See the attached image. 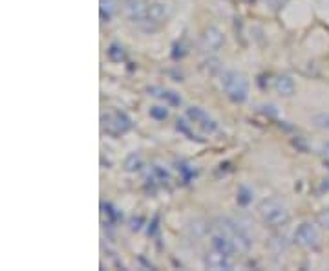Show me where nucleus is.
Here are the masks:
<instances>
[{
  "label": "nucleus",
  "mask_w": 329,
  "mask_h": 271,
  "mask_svg": "<svg viewBox=\"0 0 329 271\" xmlns=\"http://www.w3.org/2000/svg\"><path fill=\"white\" fill-rule=\"evenodd\" d=\"M178 130L188 139L203 141V136H212L218 132V123L200 107L186 108L181 119H178Z\"/></svg>",
  "instance_id": "obj_1"
},
{
  "label": "nucleus",
  "mask_w": 329,
  "mask_h": 271,
  "mask_svg": "<svg viewBox=\"0 0 329 271\" xmlns=\"http://www.w3.org/2000/svg\"><path fill=\"white\" fill-rule=\"evenodd\" d=\"M218 229H222L223 233L227 234L228 238L232 240L236 249L245 253L252 247V234H250L249 227L240 220H232V218H223L222 225H218Z\"/></svg>",
  "instance_id": "obj_2"
},
{
  "label": "nucleus",
  "mask_w": 329,
  "mask_h": 271,
  "mask_svg": "<svg viewBox=\"0 0 329 271\" xmlns=\"http://www.w3.org/2000/svg\"><path fill=\"white\" fill-rule=\"evenodd\" d=\"M222 86L228 99H232L234 103H244L249 97V83L245 79V75L236 72V70L223 72Z\"/></svg>",
  "instance_id": "obj_3"
},
{
  "label": "nucleus",
  "mask_w": 329,
  "mask_h": 271,
  "mask_svg": "<svg viewBox=\"0 0 329 271\" xmlns=\"http://www.w3.org/2000/svg\"><path fill=\"white\" fill-rule=\"evenodd\" d=\"M260 214L264 218V222L271 227H284L289 222V209L286 207V203L280 202L278 198H269L266 202H262Z\"/></svg>",
  "instance_id": "obj_4"
},
{
  "label": "nucleus",
  "mask_w": 329,
  "mask_h": 271,
  "mask_svg": "<svg viewBox=\"0 0 329 271\" xmlns=\"http://www.w3.org/2000/svg\"><path fill=\"white\" fill-rule=\"evenodd\" d=\"M132 119L121 110H114L108 112L102 116V128L104 132L110 134V136H121V134H126L130 128H132Z\"/></svg>",
  "instance_id": "obj_5"
},
{
  "label": "nucleus",
  "mask_w": 329,
  "mask_h": 271,
  "mask_svg": "<svg viewBox=\"0 0 329 271\" xmlns=\"http://www.w3.org/2000/svg\"><path fill=\"white\" fill-rule=\"evenodd\" d=\"M294 242L304 249H314L320 244V233L318 227L311 222L302 223L300 227L294 231Z\"/></svg>",
  "instance_id": "obj_6"
},
{
  "label": "nucleus",
  "mask_w": 329,
  "mask_h": 271,
  "mask_svg": "<svg viewBox=\"0 0 329 271\" xmlns=\"http://www.w3.org/2000/svg\"><path fill=\"white\" fill-rule=\"evenodd\" d=\"M148 10H150V6L146 0H126L124 6H122V13H124L134 24L148 22Z\"/></svg>",
  "instance_id": "obj_7"
},
{
  "label": "nucleus",
  "mask_w": 329,
  "mask_h": 271,
  "mask_svg": "<svg viewBox=\"0 0 329 271\" xmlns=\"http://www.w3.org/2000/svg\"><path fill=\"white\" fill-rule=\"evenodd\" d=\"M223 43H225V37H223V33L220 28L210 26L205 30V33H203V37H202V48L205 50V52H218L223 46Z\"/></svg>",
  "instance_id": "obj_8"
},
{
  "label": "nucleus",
  "mask_w": 329,
  "mask_h": 271,
  "mask_svg": "<svg viewBox=\"0 0 329 271\" xmlns=\"http://www.w3.org/2000/svg\"><path fill=\"white\" fill-rule=\"evenodd\" d=\"M207 269H232V255H225L222 251L212 249L205 255Z\"/></svg>",
  "instance_id": "obj_9"
},
{
  "label": "nucleus",
  "mask_w": 329,
  "mask_h": 271,
  "mask_svg": "<svg viewBox=\"0 0 329 271\" xmlns=\"http://www.w3.org/2000/svg\"><path fill=\"white\" fill-rule=\"evenodd\" d=\"M210 244H212V249L222 251V253H225V255H232V253H236V251H238V249H236V245H234V242L228 238L227 234L223 233L222 229H218L216 233H212Z\"/></svg>",
  "instance_id": "obj_10"
},
{
  "label": "nucleus",
  "mask_w": 329,
  "mask_h": 271,
  "mask_svg": "<svg viewBox=\"0 0 329 271\" xmlns=\"http://www.w3.org/2000/svg\"><path fill=\"white\" fill-rule=\"evenodd\" d=\"M170 17V6L164 4V2H154L150 4L148 10V22L152 24H161Z\"/></svg>",
  "instance_id": "obj_11"
},
{
  "label": "nucleus",
  "mask_w": 329,
  "mask_h": 271,
  "mask_svg": "<svg viewBox=\"0 0 329 271\" xmlns=\"http://www.w3.org/2000/svg\"><path fill=\"white\" fill-rule=\"evenodd\" d=\"M148 94L154 97H160L163 99L168 107H180L181 105V97L176 94V92H170V90H164V88H160V86H152L148 88Z\"/></svg>",
  "instance_id": "obj_12"
},
{
  "label": "nucleus",
  "mask_w": 329,
  "mask_h": 271,
  "mask_svg": "<svg viewBox=\"0 0 329 271\" xmlns=\"http://www.w3.org/2000/svg\"><path fill=\"white\" fill-rule=\"evenodd\" d=\"M274 86H276V92H278L280 96H284V97L292 96L294 90H296V85H294V81H292L289 75H280V77L276 79Z\"/></svg>",
  "instance_id": "obj_13"
},
{
  "label": "nucleus",
  "mask_w": 329,
  "mask_h": 271,
  "mask_svg": "<svg viewBox=\"0 0 329 271\" xmlns=\"http://www.w3.org/2000/svg\"><path fill=\"white\" fill-rule=\"evenodd\" d=\"M141 167H144V160H143V156L139 154V152H132V154L124 160V169H126L128 172L141 170Z\"/></svg>",
  "instance_id": "obj_14"
},
{
  "label": "nucleus",
  "mask_w": 329,
  "mask_h": 271,
  "mask_svg": "<svg viewBox=\"0 0 329 271\" xmlns=\"http://www.w3.org/2000/svg\"><path fill=\"white\" fill-rule=\"evenodd\" d=\"M117 10L116 0H101V19L102 22H110V19L114 17Z\"/></svg>",
  "instance_id": "obj_15"
},
{
  "label": "nucleus",
  "mask_w": 329,
  "mask_h": 271,
  "mask_svg": "<svg viewBox=\"0 0 329 271\" xmlns=\"http://www.w3.org/2000/svg\"><path fill=\"white\" fill-rule=\"evenodd\" d=\"M311 125L320 130H329V112H320L311 117Z\"/></svg>",
  "instance_id": "obj_16"
},
{
  "label": "nucleus",
  "mask_w": 329,
  "mask_h": 271,
  "mask_svg": "<svg viewBox=\"0 0 329 271\" xmlns=\"http://www.w3.org/2000/svg\"><path fill=\"white\" fill-rule=\"evenodd\" d=\"M178 170H180V174H181V178H183V181H190L192 178H196V169H194L190 163H186V161H180Z\"/></svg>",
  "instance_id": "obj_17"
},
{
  "label": "nucleus",
  "mask_w": 329,
  "mask_h": 271,
  "mask_svg": "<svg viewBox=\"0 0 329 271\" xmlns=\"http://www.w3.org/2000/svg\"><path fill=\"white\" fill-rule=\"evenodd\" d=\"M108 59L114 61V63H121L122 59H124V48H122L121 44H112L110 48H108Z\"/></svg>",
  "instance_id": "obj_18"
},
{
  "label": "nucleus",
  "mask_w": 329,
  "mask_h": 271,
  "mask_svg": "<svg viewBox=\"0 0 329 271\" xmlns=\"http://www.w3.org/2000/svg\"><path fill=\"white\" fill-rule=\"evenodd\" d=\"M150 117H154L156 121H164L166 117H168V108H166V105H156V107L150 108Z\"/></svg>",
  "instance_id": "obj_19"
},
{
  "label": "nucleus",
  "mask_w": 329,
  "mask_h": 271,
  "mask_svg": "<svg viewBox=\"0 0 329 271\" xmlns=\"http://www.w3.org/2000/svg\"><path fill=\"white\" fill-rule=\"evenodd\" d=\"M252 198H254V192L250 191L249 187L242 185L238 191V202L242 203V205H247V203L252 202Z\"/></svg>",
  "instance_id": "obj_20"
},
{
  "label": "nucleus",
  "mask_w": 329,
  "mask_h": 271,
  "mask_svg": "<svg viewBox=\"0 0 329 271\" xmlns=\"http://www.w3.org/2000/svg\"><path fill=\"white\" fill-rule=\"evenodd\" d=\"M152 176H154V180L158 181V183H166V181H170L168 170L163 169V167H152Z\"/></svg>",
  "instance_id": "obj_21"
},
{
  "label": "nucleus",
  "mask_w": 329,
  "mask_h": 271,
  "mask_svg": "<svg viewBox=\"0 0 329 271\" xmlns=\"http://www.w3.org/2000/svg\"><path fill=\"white\" fill-rule=\"evenodd\" d=\"M316 222H318L322 227L329 229V209H324V211L316 216Z\"/></svg>",
  "instance_id": "obj_22"
},
{
  "label": "nucleus",
  "mask_w": 329,
  "mask_h": 271,
  "mask_svg": "<svg viewBox=\"0 0 329 271\" xmlns=\"http://www.w3.org/2000/svg\"><path fill=\"white\" fill-rule=\"evenodd\" d=\"M266 2L271 6L272 10H280V8H284L287 4V0H266Z\"/></svg>",
  "instance_id": "obj_23"
},
{
  "label": "nucleus",
  "mask_w": 329,
  "mask_h": 271,
  "mask_svg": "<svg viewBox=\"0 0 329 271\" xmlns=\"http://www.w3.org/2000/svg\"><path fill=\"white\" fill-rule=\"evenodd\" d=\"M320 154H324L329 158V143H324L322 147H320Z\"/></svg>",
  "instance_id": "obj_24"
}]
</instances>
